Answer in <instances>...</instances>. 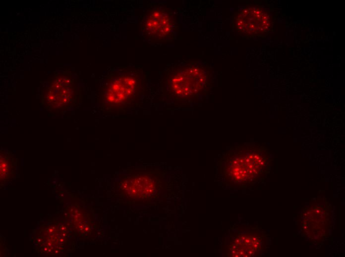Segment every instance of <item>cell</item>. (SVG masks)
I'll use <instances>...</instances> for the list:
<instances>
[{
    "label": "cell",
    "instance_id": "6da1fadb",
    "mask_svg": "<svg viewBox=\"0 0 345 257\" xmlns=\"http://www.w3.org/2000/svg\"><path fill=\"white\" fill-rule=\"evenodd\" d=\"M74 81L67 74L56 75L42 91V102L52 113L61 112L70 107L75 100Z\"/></svg>",
    "mask_w": 345,
    "mask_h": 257
},
{
    "label": "cell",
    "instance_id": "3957f363",
    "mask_svg": "<svg viewBox=\"0 0 345 257\" xmlns=\"http://www.w3.org/2000/svg\"><path fill=\"white\" fill-rule=\"evenodd\" d=\"M269 16L262 8L248 6L235 13L233 25L239 33L247 36L259 35L268 29Z\"/></svg>",
    "mask_w": 345,
    "mask_h": 257
},
{
    "label": "cell",
    "instance_id": "277c9868",
    "mask_svg": "<svg viewBox=\"0 0 345 257\" xmlns=\"http://www.w3.org/2000/svg\"><path fill=\"white\" fill-rule=\"evenodd\" d=\"M145 26L151 37L162 41L171 38L176 27L173 15L163 8L153 10L147 16Z\"/></svg>",
    "mask_w": 345,
    "mask_h": 257
},
{
    "label": "cell",
    "instance_id": "ba28073f",
    "mask_svg": "<svg viewBox=\"0 0 345 257\" xmlns=\"http://www.w3.org/2000/svg\"><path fill=\"white\" fill-rule=\"evenodd\" d=\"M10 164L6 157L1 155L0 156V178H7L8 176L10 169Z\"/></svg>",
    "mask_w": 345,
    "mask_h": 257
},
{
    "label": "cell",
    "instance_id": "7a4b0ae2",
    "mask_svg": "<svg viewBox=\"0 0 345 257\" xmlns=\"http://www.w3.org/2000/svg\"><path fill=\"white\" fill-rule=\"evenodd\" d=\"M208 69L199 64L179 70L169 80L170 88L176 96L192 97L201 93L209 81Z\"/></svg>",
    "mask_w": 345,
    "mask_h": 257
},
{
    "label": "cell",
    "instance_id": "5b68a950",
    "mask_svg": "<svg viewBox=\"0 0 345 257\" xmlns=\"http://www.w3.org/2000/svg\"><path fill=\"white\" fill-rule=\"evenodd\" d=\"M136 86V80L130 76L112 80L103 93L104 101L110 106L124 104L134 96Z\"/></svg>",
    "mask_w": 345,
    "mask_h": 257
},
{
    "label": "cell",
    "instance_id": "52a82bcc",
    "mask_svg": "<svg viewBox=\"0 0 345 257\" xmlns=\"http://www.w3.org/2000/svg\"><path fill=\"white\" fill-rule=\"evenodd\" d=\"M124 184L126 185V188L130 190V192H139L142 196H143L144 193L147 195V192H151L150 189L154 186L150 176L146 174H138L132 176L126 180Z\"/></svg>",
    "mask_w": 345,
    "mask_h": 257
},
{
    "label": "cell",
    "instance_id": "8992f818",
    "mask_svg": "<svg viewBox=\"0 0 345 257\" xmlns=\"http://www.w3.org/2000/svg\"><path fill=\"white\" fill-rule=\"evenodd\" d=\"M231 165V172L236 179L246 180L250 176L256 175L265 164L262 156L249 152L234 159Z\"/></svg>",
    "mask_w": 345,
    "mask_h": 257
}]
</instances>
